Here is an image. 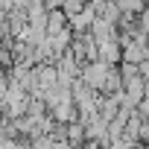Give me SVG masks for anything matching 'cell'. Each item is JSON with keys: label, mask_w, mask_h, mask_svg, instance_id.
<instances>
[{"label": "cell", "mask_w": 149, "mask_h": 149, "mask_svg": "<svg viewBox=\"0 0 149 149\" xmlns=\"http://www.w3.org/2000/svg\"><path fill=\"white\" fill-rule=\"evenodd\" d=\"M64 29H67V18H64V12H61V9L47 12V26H44V35H58V32H64Z\"/></svg>", "instance_id": "cell-2"}, {"label": "cell", "mask_w": 149, "mask_h": 149, "mask_svg": "<svg viewBox=\"0 0 149 149\" xmlns=\"http://www.w3.org/2000/svg\"><path fill=\"white\" fill-rule=\"evenodd\" d=\"M143 149H149V140H146V143H143Z\"/></svg>", "instance_id": "cell-4"}, {"label": "cell", "mask_w": 149, "mask_h": 149, "mask_svg": "<svg viewBox=\"0 0 149 149\" xmlns=\"http://www.w3.org/2000/svg\"><path fill=\"white\" fill-rule=\"evenodd\" d=\"M82 149H102V146H100L97 140H85V146H82Z\"/></svg>", "instance_id": "cell-3"}, {"label": "cell", "mask_w": 149, "mask_h": 149, "mask_svg": "<svg viewBox=\"0 0 149 149\" xmlns=\"http://www.w3.org/2000/svg\"><path fill=\"white\" fill-rule=\"evenodd\" d=\"M108 64H102V61H88L85 67H82V79L88 82L85 88H102V82H105V76H108Z\"/></svg>", "instance_id": "cell-1"}]
</instances>
